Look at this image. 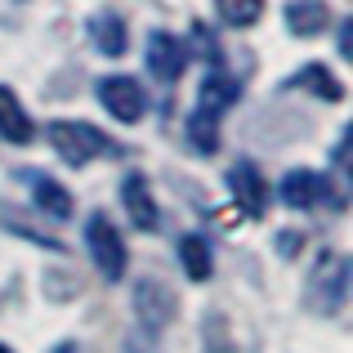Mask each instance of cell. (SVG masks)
<instances>
[{
	"label": "cell",
	"mask_w": 353,
	"mask_h": 353,
	"mask_svg": "<svg viewBox=\"0 0 353 353\" xmlns=\"http://www.w3.org/2000/svg\"><path fill=\"white\" fill-rule=\"evenodd\" d=\"M50 143L68 165H85V161H94V157H121L117 139H108L103 130L85 125V121H54Z\"/></svg>",
	"instance_id": "cell-1"
},
{
	"label": "cell",
	"mask_w": 353,
	"mask_h": 353,
	"mask_svg": "<svg viewBox=\"0 0 353 353\" xmlns=\"http://www.w3.org/2000/svg\"><path fill=\"white\" fill-rule=\"evenodd\" d=\"M85 246H90V255H94L99 273H103L108 282H121V277H125V241H121L117 224L103 215V210H94V215H90Z\"/></svg>",
	"instance_id": "cell-2"
},
{
	"label": "cell",
	"mask_w": 353,
	"mask_h": 353,
	"mask_svg": "<svg viewBox=\"0 0 353 353\" xmlns=\"http://www.w3.org/2000/svg\"><path fill=\"white\" fill-rule=\"evenodd\" d=\"M309 291H313L309 304L318 313H340V309H345V295H349V259L322 255L318 259V273H313V282H309Z\"/></svg>",
	"instance_id": "cell-3"
},
{
	"label": "cell",
	"mask_w": 353,
	"mask_h": 353,
	"mask_svg": "<svg viewBox=\"0 0 353 353\" xmlns=\"http://www.w3.org/2000/svg\"><path fill=\"white\" fill-rule=\"evenodd\" d=\"M94 94H99V103L108 108V117L125 121V125H134V121L148 112V94L134 77H103Z\"/></svg>",
	"instance_id": "cell-4"
},
{
	"label": "cell",
	"mask_w": 353,
	"mask_h": 353,
	"mask_svg": "<svg viewBox=\"0 0 353 353\" xmlns=\"http://www.w3.org/2000/svg\"><path fill=\"white\" fill-rule=\"evenodd\" d=\"M188 68V45L170 32H152L148 36V72H152L161 85H174Z\"/></svg>",
	"instance_id": "cell-5"
},
{
	"label": "cell",
	"mask_w": 353,
	"mask_h": 353,
	"mask_svg": "<svg viewBox=\"0 0 353 353\" xmlns=\"http://www.w3.org/2000/svg\"><path fill=\"white\" fill-rule=\"evenodd\" d=\"M228 188H233L237 206L246 210L250 219H259L268 210V188H264V179H259V170L250 161H237L233 170H228Z\"/></svg>",
	"instance_id": "cell-6"
},
{
	"label": "cell",
	"mask_w": 353,
	"mask_h": 353,
	"mask_svg": "<svg viewBox=\"0 0 353 353\" xmlns=\"http://www.w3.org/2000/svg\"><path fill=\"white\" fill-rule=\"evenodd\" d=\"M134 309H139V318H143V327H148V331H161L165 322L174 318V295L165 291L161 282H139V291H134Z\"/></svg>",
	"instance_id": "cell-7"
},
{
	"label": "cell",
	"mask_w": 353,
	"mask_h": 353,
	"mask_svg": "<svg viewBox=\"0 0 353 353\" xmlns=\"http://www.w3.org/2000/svg\"><path fill=\"white\" fill-rule=\"evenodd\" d=\"M121 201H125L130 219H134L143 233H152V228H157V201H152V192H148L143 174H125V183H121Z\"/></svg>",
	"instance_id": "cell-8"
},
{
	"label": "cell",
	"mask_w": 353,
	"mask_h": 353,
	"mask_svg": "<svg viewBox=\"0 0 353 353\" xmlns=\"http://www.w3.org/2000/svg\"><path fill=\"white\" fill-rule=\"evenodd\" d=\"M23 179L32 183V197H36V206H41L45 215H54V219H68L72 215V192L63 188L59 179H50V174H41V170L23 174Z\"/></svg>",
	"instance_id": "cell-9"
},
{
	"label": "cell",
	"mask_w": 353,
	"mask_h": 353,
	"mask_svg": "<svg viewBox=\"0 0 353 353\" xmlns=\"http://www.w3.org/2000/svg\"><path fill=\"white\" fill-rule=\"evenodd\" d=\"M0 134H5L9 143H32V139H36L32 117L23 112V103L14 99L9 85H0Z\"/></svg>",
	"instance_id": "cell-10"
},
{
	"label": "cell",
	"mask_w": 353,
	"mask_h": 353,
	"mask_svg": "<svg viewBox=\"0 0 353 353\" xmlns=\"http://www.w3.org/2000/svg\"><path fill=\"white\" fill-rule=\"evenodd\" d=\"M322 183H327V179H322V174H313V170H291L277 192H282V201L291 210H309L313 201L322 197Z\"/></svg>",
	"instance_id": "cell-11"
},
{
	"label": "cell",
	"mask_w": 353,
	"mask_h": 353,
	"mask_svg": "<svg viewBox=\"0 0 353 353\" xmlns=\"http://www.w3.org/2000/svg\"><path fill=\"white\" fill-rule=\"evenodd\" d=\"M90 41H94V50H103L108 59H121L125 54V23H121L117 14H94L90 18Z\"/></svg>",
	"instance_id": "cell-12"
},
{
	"label": "cell",
	"mask_w": 353,
	"mask_h": 353,
	"mask_svg": "<svg viewBox=\"0 0 353 353\" xmlns=\"http://www.w3.org/2000/svg\"><path fill=\"white\" fill-rule=\"evenodd\" d=\"M327 23H331V14H327L322 0H291V5H286V27H291L295 36H318Z\"/></svg>",
	"instance_id": "cell-13"
},
{
	"label": "cell",
	"mask_w": 353,
	"mask_h": 353,
	"mask_svg": "<svg viewBox=\"0 0 353 353\" xmlns=\"http://www.w3.org/2000/svg\"><path fill=\"white\" fill-rule=\"evenodd\" d=\"M197 103H201V112H224L228 103H237V81L228 77V72H206V81H201V94H197Z\"/></svg>",
	"instance_id": "cell-14"
},
{
	"label": "cell",
	"mask_w": 353,
	"mask_h": 353,
	"mask_svg": "<svg viewBox=\"0 0 353 353\" xmlns=\"http://www.w3.org/2000/svg\"><path fill=\"white\" fill-rule=\"evenodd\" d=\"M291 85L313 90V94H322L327 103H340V99H345V85H340V81L331 77V68H322V63H309V68H300V72L291 77Z\"/></svg>",
	"instance_id": "cell-15"
},
{
	"label": "cell",
	"mask_w": 353,
	"mask_h": 353,
	"mask_svg": "<svg viewBox=\"0 0 353 353\" xmlns=\"http://www.w3.org/2000/svg\"><path fill=\"white\" fill-rule=\"evenodd\" d=\"M188 143H192V152H201V157L219 152V117L197 108V112L188 117Z\"/></svg>",
	"instance_id": "cell-16"
},
{
	"label": "cell",
	"mask_w": 353,
	"mask_h": 353,
	"mask_svg": "<svg viewBox=\"0 0 353 353\" xmlns=\"http://www.w3.org/2000/svg\"><path fill=\"white\" fill-rule=\"evenodd\" d=\"M179 259H183V273H188L192 282H206L210 277V246L197 233L179 237Z\"/></svg>",
	"instance_id": "cell-17"
},
{
	"label": "cell",
	"mask_w": 353,
	"mask_h": 353,
	"mask_svg": "<svg viewBox=\"0 0 353 353\" xmlns=\"http://www.w3.org/2000/svg\"><path fill=\"white\" fill-rule=\"evenodd\" d=\"M219 18H224L228 27H250L259 23V14H264V0H215Z\"/></svg>",
	"instance_id": "cell-18"
},
{
	"label": "cell",
	"mask_w": 353,
	"mask_h": 353,
	"mask_svg": "<svg viewBox=\"0 0 353 353\" xmlns=\"http://www.w3.org/2000/svg\"><path fill=\"white\" fill-rule=\"evenodd\" d=\"M340 54L353 59V23H340Z\"/></svg>",
	"instance_id": "cell-19"
},
{
	"label": "cell",
	"mask_w": 353,
	"mask_h": 353,
	"mask_svg": "<svg viewBox=\"0 0 353 353\" xmlns=\"http://www.w3.org/2000/svg\"><path fill=\"white\" fill-rule=\"evenodd\" d=\"M295 246H300V237H277V250H286V255H291Z\"/></svg>",
	"instance_id": "cell-20"
},
{
	"label": "cell",
	"mask_w": 353,
	"mask_h": 353,
	"mask_svg": "<svg viewBox=\"0 0 353 353\" xmlns=\"http://www.w3.org/2000/svg\"><path fill=\"white\" fill-rule=\"evenodd\" d=\"M54 353H77V349H72V345H59V349H54Z\"/></svg>",
	"instance_id": "cell-21"
},
{
	"label": "cell",
	"mask_w": 353,
	"mask_h": 353,
	"mask_svg": "<svg viewBox=\"0 0 353 353\" xmlns=\"http://www.w3.org/2000/svg\"><path fill=\"white\" fill-rule=\"evenodd\" d=\"M0 353H14V349H9V345H0Z\"/></svg>",
	"instance_id": "cell-22"
}]
</instances>
